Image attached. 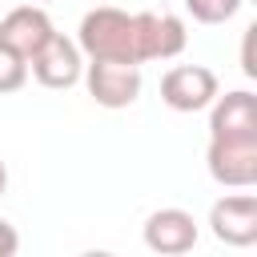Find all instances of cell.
Wrapping results in <instances>:
<instances>
[{"label": "cell", "instance_id": "cell-8", "mask_svg": "<svg viewBox=\"0 0 257 257\" xmlns=\"http://www.w3.org/2000/svg\"><path fill=\"white\" fill-rule=\"evenodd\" d=\"M52 32H56V24H52V16L40 4H16L0 20V44H8L12 52H20L24 60H32L48 44Z\"/></svg>", "mask_w": 257, "mask_h": 257}, {"label": "cell", "instance_id": "cell-15", "mask_svg": "<svg viewBox=\"0 0 257 257\" xmlns=\"http://www.w3.org/2000/svg\"><path fill=\"white\" fill-rule=\"evenodd\" d=\"M4 189H8V165H4V157H0V197H4Z\"/></svg>", "mask_w": 257, "mask_h": 257}, {"label": "cell", "instance_id": "cell-7", "mask_svg": "<svg viewBox=\"0 0 257 257\" xmlns=\"http://www.w3.org/2000/svg\"><path fill=\"white\" fill-rule=\"evenodd\" d=\"M141 237H145V249H153L161 257H181V253H189L197 245V221H193L189 209L165 205V209L145 217Z\"/></svg>", "mask_w": 257, "mask_h": 257}, {"label": "cell", "instance_id": "cell-1", "mask_svg": "<svg viewBox=\"0 0 257 257\" xmlns=\"http://www.w3.org/2000/svg\"><path fill=\"white\" fill-rule=\"evenodd\" d=\"M76 44L84 60H116V64H137L141 68V40H137V12L100 4L80 16Z\"/></svg>", "mask_w": 257, "mask_h": 257}, {"label": "cell", "instance_id": "cell-2", "mask_svg": "<svg viewBox=\"0 0 257 257\" xmlns=\"http://www.w3.org/2000/svg\"><path fill=\"white\" fill-rule=\"evenodd\" d=\"M205 165L217 185L253 189L257 185V137H209Z\"/></svg>", "mask_w": 257, "mask_h": 257}, {"label": "cell", "instance_id": "cell-5", "mask_svg": "<svg viewBox=\"0 0 257 257\" xmlns=\"http://www.w3.org/2000/svg\"><path fill=\"white\" fill-rule=\"evenodd\" d=\"M84 84L88 96L100 108H128L141 96V68L137 64H116V60H88L84 64Z\"/></svg>", "mask_w": 257, "mask_h": 257}, {"label": "cell", "instance_id": "cell-3", "mask_svg": "<svg viewBox=\"0 0 257 257\" xmlns=\"http://www.w3.org/2000/svg\"><path fill=\"white\" fill-rule=\"evenodd\" d=\"M217 92H221V80L205 64H173L161 76V100L173 112H201L213 104Z\"/></svg>", "mask_w": 257, "mask_h": 257}, {"label": "cell", "instance_id": "cell-12", "mask_svg": "<svg viewBox=\"0 0 257 257\" xmlns=\"http://www.w3.org/2000/svg\"><path fill=\"white\" fill-rule=\"evenodd\" d=\"M185 8L197 24H225V20L237 16L241 0H185Z\"/></svg>", "mask_w": 257, "mask_h": 257}, {"label": "cell", "instance_id": "cell-4", "mask_svg": "<svg viewBox=\"0 0 257 257\" xmlns=\"http://www.w3.org/2000/svg\"><path fill=\"white\" fill-rule=\"evenodd\" d=\"M209 233L221 245L249 249L257 241V193H225L209 205Z\"/></svg>", "mask_w": 257, "mask_h": 257}, {"label": "cell", "instance_id": "cell-11", "mask_svg": "<svg viewBox=\"0 0 257 257\" xmlns=\"http://www.w3.org/2000/svg\"><path fill=\"white\" fill-rule=\"evenodd\" d=\"M24 80H28V60L20 52H12L8 44H0V96L20 92Z\"/></svg>", "mask_w": 257, "mask_h": 257}, {"label": "cell", "instance_id": "cell-6", "mask_svg": "<svg viewBox=\"0 0 257 257\" xmlns=\"http://www.w3.org/2000/svg\"><path fill=\"white\" fill-rule=\"evenodd\" d=\"M28 72L36 76V84L44 88H72L80 76H84V52L76 40H68L64 32H52L48 44L28 60Z\"/></svg>", "mask_w": 257, "mask_h": 257}, {"label": "cell", "instance_id": "cell-13", "mask_svg": "<svg viewBox=\"0 0 257 257\" xmlns=\"http://www.w3.org/2000/svg\"><path fill=\"white\" fill-rule=\"evenodd\" d=\"M16 249H20V233H16V225H8L0 217V257H16Z\"/></svg>", "mask_w": 257, "mask_h": 257}, {"label": "cell", "instance_id": "cell-14", "mask_svg": "<svg viewBox=\"0 0 257 257\" xmlns=\"http://www.w3.org/2000/svg\"><path fill=\"white\" fill-rule=\"evenodd\" d=\"M241 68H245V76H257V64H253V24L245 28V44H241Z\"/></svg>", "mask_w": 257, "mask_h": 257}, {"label": "cell", "instance_id": "cell-9", "mask_svg": "<svg viewBox=\"0 0 257 257\" xmlns=\"http://www.w3.org/2000/svg\"><path fill=\"white\" fill-rule=\"evenodd\" d=\"M137 40H141V64H149V60L181 56L189 44V32H185V20L173 12H137Z\"/></svg>", "mask_w": 257, "mask_h": 257}, {"label": "cell", "instance_id": "cell-10", "mask_svg": "<svg viewBox=\"0 0 257 257\" xmlns=\"http://www.w3.org/2000/svg\"><path fill=\"white\" fill-rule=\"evenodd\" d=\"M209 137H257V96L249 88L217 92L209 104Z\"/></svg>", "mask_w": 257, "mask_h": 257}]
</instances>
